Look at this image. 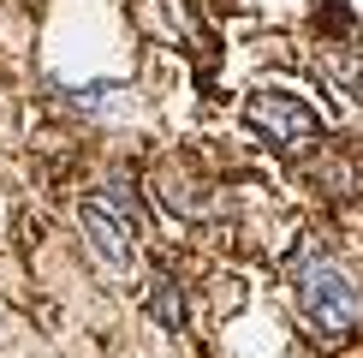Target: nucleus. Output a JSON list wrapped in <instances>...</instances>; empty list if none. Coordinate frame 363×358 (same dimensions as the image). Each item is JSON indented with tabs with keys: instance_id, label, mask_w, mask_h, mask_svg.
I'll return each instance as SVG.
<instances>
[{
	"instance_id": "nucleus-1",
	"label": "nucleus",
	"mask_w": 363,
	"mask_h": 358,
	"mask_svg": "<svg viewBox=\"0 0 363 358\" xmlns=\"http://www.w3.org/2000/svg\"><path fill=\"white\" fill-rule=\"evenodd\" d=\"M292 298L298 317H304L322 340H352L363 328V293L345 275V263H334L322 245H304L292 257Z\"/></svg>"
},
{
	"instance_id": "nucleus-2",
	"label": "nucleus",
	"mask_w": 363,
	"mask_h": 358,
	"mask_svg": "<svg viewBox=\"0 0 363 358\" xmlns=\"http://www.w3.org/2000/svg\"><path fill=\"white\" fill-rule=\"evenodd\" d=\"M245 126H250L268 149H286V156H292V149L322 143V114H315L304 96H292V90H250Z\"/></svg>"
},
{
	"instance_id": "nucleus-3",
	"label": "nucleus",
	"mask_w": 363,
	"mask_h": 358,
	"mask_svg": "<svg viewBox=\"0 0 363 358\" xmlns=\"http://www.w3.org/2000/svg\"><path fill=\"white\" fill-rule=\"evenodd\" d=\"M78 221H84L89 245H96V257L108 268H125L131 263V245H138V197H131L125 185L89 191V197L78 203Z\"/></svg>"
},
{
	"instance_id": "nucleus-4",
	"label": "nucleus",
	"mask_w": 363,
	"mask_h": 358,
	"mask_svg": "<svg viewBox=\"0 0 363 358\" xmlns=\"http://www.w3.org/2000/svg\"><path fill=\"white\" fill-rule=\"evenodd\" d=\"M149 317H155L161 328H173V335L185 328V305H179V287H173V275H167V268H161V275L149 281Z\"/></svg>"
}]
</instances>
